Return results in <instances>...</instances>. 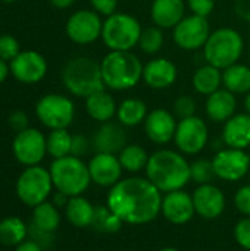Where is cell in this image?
Returning <instances> with one entry per match:
<instances>
[{
    "instance_id": "cell-18",
    "label": "cell",
    "mask_w": 250,
    "mask_h": 251,
    "mask_svg": "<svg viewBox=\"0 0 250 251\" xmlns=\"http://www.w3.org/2000/svg\"><path fill=\"white\" fill-rule=\"evenodd\" d=\"M178 69L175 63L167 57H156L149 60L143 68V81L153 90H165L175 84Z\"/></svg>"
},
{
    "instance_id": "cell-7",
    "label": "cell",
    "mask_w": 250,
    "mask_h": 251,
    "mask_svg": "<svg viewBox=\"0 0 250 251\" xmlns=\"http://www.w3.org/2000/svg\"><path fill=\"white\" fill-rule=\"evenodd\" d=\"M143 32L137 18L125 12H115L103 21L102 41L109 51H131L139 46Z\"/></svg>"
},
{
    "instance_id": "cell-6",
    "label": "cell",
    "mask_w": 250,
    "mask_h": 251,
    "mask_svg": "<svg viewBox=\"0 0 250 251\" xmlns=\"http://www.w3.org/2000/svg\"><path fill=\"white\" fill-rule=\"evenodd\" d=\"M49 171L52 175L53 187L68 197L81 196L91 182L88 165L72 154L55 159Z\"/></svg>"
},
{
    "instance_id": "cell-29",
    "label": "cell",
    "mask_w": 250,
    "mask_h": 251,
    "mask_svg": "<svg viewBox=\"0 0 250 251\" xmlns=\"http://www.w3.org/2000/svg\"><path fill=\"white\" fill-rule=\"evenodd\" d=\"M146 116H147L146 103L143 100L134 99V97L125 99L124 101H121V104L118 106V110H116L118 122L128 128L143 124Z\"/></svg>"
},
{
    "instance_id": "cell-23",
    "label": "cell",
    "mask_w": 250,
    "mask_h": 251,
    "mask_svg": "<svg viewBox=\"0 0 250 251\" xmlns=\"http://www.w3.org/2000/svg\"><path fill=\"white\" fill-rule=\"evenodd\" d=\"M222 143L231 149L245 150L250 146V115L236 113L222 129Z\"/></svg>"
},
{
    "instance_id": "cell-27",
    "label": "cell",
    "mask_w": 250,
    "mask_h": 251,
    "mask_svg": "<svg viewBox=\"0 0 250 251\" xmlns=\"http://www.w3.org/2000/svg\"><path fill=\"white\" fill-rule=\"evenodd\" d=\"M222 85L233 94H248L250 91V68L245 63H234L222 71Z\"/></svg>"
},
{
    "instance_id": "cell-15",
    "label": "cell",
    "mask_w": 250,
    "mask_h": 251,
    "mask_svg": "<svg viewBox=\"0 0 250 251\" xmlns=\"http://www.w3.org/2000/svg\"><path fill=\"white\" fill-rule=\"evenodd\" d=\"M10 74L22 84H37L47 74V60L34 50L21 51L12 62H9Z\"/></svg>"
},
{
    "instance_id": "cell-32",
    "label": "cell",
    "mask_w": 250,
    "mask_h": 251,
    "mask_svg": "<svg viewBox=\"0 0 250 251\" xmlns=\"http://www.w3.org/2000/svg\"><path fill=\"white\" fill-rule=\"evenodd\" d=\"M118 157L124 171L136 174V172H140L141 169H146L150 156H147V151L141 146L127 144Z\"/></svg>"
},
{
    "instance_id": "cell-39",
    "label": "cell",
    "mask_w": 250,
    "mask_h": 251,
    "mask_svg": "<svg viewBox=\"0 0 250 251\" xmlns=\"http://www.w3.org/2000/svg\"><path fill=\"white\" fill-rule=\"evenodd\" d=\"M187 7L193 15L208 18L215 9V0H187Z\"/></svg>"
},
{
    "instance_id": "cell-3",
    "label": "cell",
    "mask_w": 250,
    "mask_h": 251,
    "mask_svg": "<svg viewBox=\"0 0 250 251\" xmlns=\"http://www.w3.org/2000/svg\"><path fill=\"white\" fill-rule=\"evenodd\" d=\"M143 68L133 51H109L100 62L103 84L113 91L134 88L143 79Z\"/></svg>"
},
{
    "instance_id": "cell-5",
    "label": "cell",
    "mask_w": 250,
    "mask_h": 251,
    "mask_svg": "<svg viewBox=\"0 0 250 251\" xmlns=\"http://www.w3.org/2000/svg\"><path fill=\"white\" fill-rule=\"evenodd\" d=\"M245 41L242 34L234 28H218L211 32L203 46V56L206 63L224 71L225 68L239 62L243 54Z\"/></svg>"
},
{
    "instance_id": "cell-2",
    "label": "cell",
    "mask_w": 250,
    "mask_h": 251,
    "mask_svg": "<svg viewBox=\"0 0 250 251\" xmlns=\"http://www.w3.org/2000/svg\"><path fill=\"white\" fill-rule=\"evenodd\" d=\"M147 179L164 193L183 190L192 179L190 163L174 150L155 151L146 166Z\"/></svg>"
},
{
    "instance_id": "cell-17",
    "label": "cell",
    "mask_w": 250,
    "mask_h": 251,
    "mask_svg": "<svg viewBox=\"0 0 250 251\" xmlns=\"http://www.w3.org/2000/svg\"><path fill=\"white\" fill-rule=\"evenodd\" d=\"M91 181L100 187H113L119 182L122 175V166L116 154L97 153L88 163Z\"/></svg>"
},
{
    "instance_id": "cell-12",
    "label": "cell",
    "mask_w": 250,
    "mask_h": 251,
    "mask_svg": "<svg viewBox=\"0 0 250 251\" xmlns=\"http://www.w3.org/2000/svg\"><path fill=\"white\" fill-rule=\"evenodd\" d=\"M209 140V131L205 121L199 116H190L178 121L174 141L180 151L186 154L200 153Z\"/></svg>"
},
{
    "instance_id": "cell-26",
    "label": "cell",
    "mask_w": 250,
    "mask_h": 251,
    "mask_svg": "<svg viewBox=\"0 0 250 251\" xmlns=\"http://www.w3.org/2000/svg\"><path fill=\"white\" fill-rule=\"evenodd\" d=\"M193 88L199 94L203 96H211L212 93L218 91L222 85V71L206 63L200 68L196 69L193 74Z\"/></svg>"
},
{
    "instance_id": "cell-48",
    "label": "cell",
    "mask_w": 250,
    "mask_h": 251,
    "mask_svg": "<svg viewBox=\"0 0 250 251\" xmlns=\"http://www.w3.org/2000/svg\"><path fill=\"white\" fill-rule=\"evenodd\" d=\"M245 109H246V113L250 115V91L246 94V99H245Z\"/></svg>"
},
{
    "instance_id": "cell-30",
    "label": "cell",
    "mask_w": 250,
    "mask_h": 251,
    "mask_svg": "<svg viewBox=\"0 0 250 251\" xmlns=\"http://www.w3.org/2000/svg\"><path fill=\"white\" fill-rule=\"evenodd\" d=\"M60 224V215L57 207L53 203L43 201L34 207L32 212V225L44 232H55Z\"/></svg>"
},
{
    "instance_id": "cell-16",
    "label": "cell",
    "mask_w": 250,
    "mask_h": 251,
    "mask_svg": "<svg viewBox=\"0 0 250 251\" xmlns=\"http://www.w3.org/2000/svg\"><path fill=\"white\" fill-rule=\"evenodd\" d=\"M143 124L147 138L159 146L174 140L178 125L175 115L167 109H155L149 112Z\"/></svg>"
},
{
    "instance_id": "cell-36",
    "label": "cell",
    "mask_w": 250,
    "mask_h": 251,
    "mask_svg": "<svg viewBox=\"0 0 250 251\" xmlns=\"http://www.w3.org/2000/svg\"><path fill=\"white\" fill-rule=\"evenodd\" d=\"M190 175H192V179L200 185L211 184L214 176H217L215 171H214V163H212V160H208V159L194 160L190 165Z\"/></svg>"
},
{
    "instance_id": "cell-11",
    "label": "cell",
    "mask_w": 250,
    "mask_h": 251,
    "mask_svg": "<svg viewBox=\"0 0 250 251\" xmlns=\"http://www.w3.org/2000/svg\"><path fill=\"white\" fill-rule=\"evenodd\" d=\"M103 21L93 9H81L74 12L65 25L68 38L75 44H91L102 37Z\"/></svg>"
},
{
    "instance_id": "cell-13",
    "label": "cell",
    "mask_w": 250,
    "mask_h": 251,
    "mask_svg": "<svg viewBox=\"0 0 250 251\" xmlns=\"http://www.w3.org/2000/svg\"><path fill=\"white\" fill-rule=\"evenodd\" d=\"M13 156L25 166L38 165L47 153V141L37 128H27L16 134L12 144Z\"/></svg>"
},
{
    "instance_id": "cell-14",
    "label": "cell",
    "mask_w": 250,
    "mask_h": 251,
    "mask_svg": "<svg viewBox=\"0 0 250 251\" xmlns=\"http://www.w3.org/2000/svg\"><path fill=\"white\" fill-rule=\"evenodd\" d=\"M214 171L220 179L224 181H239L242 179L250 168V156L245 150L239 149H222L220 150L214 160Z\"/></svg>"
},
{
    "instance_id": "cell-20",
    "label": "cell",
    "mask_w": 250,
    "mask_h": 251,
    "mask_svg": "<svg viewBox=\"0 0 250 251\" xmlns=\"http://www.w3.org/2000/svg\"><path fill=\"white\" fill-rule=\"evenodd\" d=\"M192 197L196 213L205 219H215L221 216L225 209V197L222 191L212 184L199 185Z\"/></svg>"
},
{
    "instance_id": "cell-4",
    "label": "cell",
    "mask_w": 250,
    "mask_h": 251,
    "mask_svg": "<svg viewBox=\"0 0 250 251\" xmlns=\"http://www.w3.org/2000/svg\"><path fill=\"white\" fill-rule=\"evenodd\" d=\"M65 88L75 97L87 99L88 96L105 90L100 62L88 56H77L69 59L60 74Z\"/></svg>"
},
{
    "instance_id": "cell-35",
    "label": "cell",
    "mask_w": 250,
    "mask_h": 251,
    "mask_svg": "<svg viewBox=\"0 0 250 251\" xmlns=\"http://www.w3.org/2000/svg\"><path fill=\"white\" fill-rule=\"evenodd\" d=\"M164 43H165L164 29L153 25V26H149V28L143 29V32L140 35L139 47L146 54H156L164 47Z\"/></svg>"
},
{
    "instance_id": "cell-25",
    "label": "cell",
    "mask_w": 250,
    "mask_h": 251,
    "mask_svg": "<svg viewBox=\"0 0 250 251\" xmlns=\"http://www.w3.org/2000/svg\"><path fill=\"white\" fill-rule=\"evenodd\" d=\"M85 110L91 119L105 124L116 115L118 104L112 94H109L105 88L85 99Z\"/></svg>"
},
{
    "instance_id": "cell-9",
    "label": "cell",
    "mask_w": 250,
    "mask_h": 251,
    "mask_svg": "<svg viewBox=\"0 0 250 251\" xmlns=\"http://www.w3.org/2000/svg\"><path fill=\"white\" fill-rule=\"evenodd\" d=\"M35 115L50 129H68L75 116V106L69 97L49 93L37 101Z\"/></svg>"
},
{
    "instance_id": "cell-19",
    "label": "cell",
    "mask_w": 250,
    "mask_h": 251,
    "mask_svg": "<svg viewBox=\"0 0 250 251\" xmlns=\"http://www.w3.org/2000/svg\"><path fill=\"white\" fill-rule=\"evenodd\" d=\"M161 212L171 224L184 225L189 221H192L193 215L196 213L193 197L183 190L167 193V196L162 199Z\"/></svg>"
},
{
    "instance_id": "cell-42",
    "label": "cell",
    "mask_w": 250,
    "mask_h": 251,
    "mask_svg": "<svg viewBox=\"0 0 250 251\" xmlns=\"http://www.w3.org/2000/svg\"><path fill=\"white\" fill-rule=\"evenodd\" d=\"M234 204L237 210L246 216H250V185L242 187L234 197Z\"/></svg>"
},
{
    "instance_id": "cell-47",
    "label": "cell",
    "mask_w": 250,
    "mask_h": 251,
    "mask_svg": "<svg viewBox=\"0 0 250 251\" xmlns=\"http://www.w3.org/2000/svg\"><path fill=\"white\" fill-rule=\"evenodd\" d=\"M75 0H50V3L57 9H66L74 4Z\"/></svg>"
},
{
    "instance_id": "cell-43",
    "label": "cell",
    "mask_w": 250,
    "mask_h": 251,
    "mask_svg": "<svg viewBox=\"0 0 250 251\" xmlns=\"http://www.w3.org/2000/svg\"><path fill=\"white\" fill-rule=\"evenodd\" d=\"M90 150V141L85 135L77 134L72 135V149H71V154L75 157H81L84 154H87Z\"/></svg>"
},
{
    "instance_id": "cell-46",
    "label": "cell",
    "mask_w": 250,
    "mask_h": 251,
    "mask_svg": "<svg viewBox=\"0 0 250 251\" xmlns=\"http://www.w3.org/2000/svg\"><path fill=\"white\" fill-rule=\"evenodd\" d=\"M9 72H10V68H9L7 62H4L3 59H0V84L4 82V79L7 78Z\"/></svg>"
},
{
    "instance_id": "cell-28",
    "label": "cell",
    "mask_w": 250,
    "mask_h": 251,
    "mask_svg": "<svg viewBox=\"0 0 250 251\" xmlns=\"http://www.w3.org/2000/svg\"><path fill=\"white\" fill-rule=\"evenodd\" d=\"M94 209L93 204L81 197V196H75V197H69L66 206H65V213L68 221L77 226V228H85V226H91L93 218H94Z\"/></svg>"
},
{
    "instance_id": "cell-37",
    "label": "cell",
    "mask_w": 250,
    "mask_h": 251,
    "mask_svg": "<svg viewBox=\"0 0 250 251\" xmlns=\"http://www.w3.org/2000/svg\"><path fill=\"white\" fill-rule=\"evenodd\" d=\"M172 110H174L172 113L175 115V118H178L181 121V119L194 116L196 110H197V104H196L193 97H190V96H180V97L175 99V101L172 104Z\"/></svg>"
},
{
    "instance_id": "cell-24",
    "label": "cell",
    "mask_w": 250,
    "mask_h": 251,
    "mask_svg": "<svg viewBox=\"0 0 250 251\" xmlns=\"http://www.w3.org/2000/svg\"><path fill=\"white\" fill-rule=\"evenodd\" d=\"M236 109H237L236 94H233L225 88H220L218 91L208 96L205 104L206 115L214 122H227L230 118L236 115Z\"/></svg>"
},
{
    "instance_id": "cell-50",
    "label": "cell",
    "mask_w": 250,
    "mask_h": 251,
    "mask_svg": "<svg viewBox=\"0 0 250 251\" xmlns=\"http://www.w3.org/2000/svg\"><path fill=\"white\" fill-rule=\"evenodd\" d=\"M0 1H3V3H13V1H16V0H0Z\"/></svg>"
},
{
    "instance_id": "cell-38",
    "label": "cell",
    "mask_w": 250,
    "mask_h": 251,
    "mask_svg": "<svg viewBox=\"0 0 250 251\" xmlns=\"http://www.w3.org/2000/svg\"><path fill=\"white\" fill-rule=\"evenodd\" d=\"M21 53L19 41L10 34L0 35V59L4 62H12Z\"/></svg>"
},
{
    "instance_id": "cell-8",
    "label": "cell",
    "mask_w": 250,
    "mask_h": 251,
    "mask_svg": "<svg viewBox=\"0 0 250 251\" xmlns=\"http://www.w3.org/2000/svg\"><path fill=\"white\" fill-rule=\"evenodd\" d=\"M52 188L53 181L50 171L38 165L28 166L16 181V196L24 204L29 207H35L46 201L52 193Z\"/></svg>"
},
{
    "instance_id": "cell-22",
    "label": "cell",
    "mask_w": 250,
    "mask_h": 251,
    "mask_svg": "<svg viewBox=\"0 0 250 251\" xmlns=\"http://www.w3.org/2000/svg\"><path fill=\"white\" fill-rule=\"evenodd\" d=\"M184 0H153L150 6L152 22L162 29H174L186 16Z\"/></svg>"
},
{
    "instance_id": "cell-49",
    "label": "cell",
    "mask_w": 250,
    "mask_h": 251,
    "mask_svg": "<svg viewBox=\"0 0 250 251\" xmlns=\"http://www.w3.org/2000/svg\"><path fill=\"white\" fill-rule=\"evenodd\" d=\"M159 251H180V250H177V249H174V247H165V249H162V250H159Z\"/></svg>"
},
{
    "instance_id": "cell-41",
    "label": "cell",
    "mask_w": 250,
    "mask_h": 251,
    "mask_svg": "<svg viewBox=\"0 0 250 251\" xmlns=\"http://www.w3.org/2000/svg\"><path fill=\"white\" fill-rule=\"evenodd\" d=\"M91 7L94 12H97L100 16H111L115 12H118L119 0H90Z\"/></svg>"
},
{
    "instance_id": "cell-33",
    "label": "cell",
    "mask_w": 250,
    "mask_h": 251,
    "mask_svg": "<svg viewBox=\"0 0 250 251\" xmlns=\"http://www.w3.org/2000/svg\"><path fill=\"white\" fill-rule=\"evenodd\" d=\"M47 141V153L55 157L60 159L71 154L72 149V135L68 129H52V132L46 137Z\"/></svg>"
},
{
    "instance_id": "cell-34",
    "label": "cell",
    "mask_w": 250,
    "mask_h": 251,
    "mask_svg": "<svg viewBox=\"0 0 250 251\" xmlns=\"http://www.w3.org/2000/svg\"><path fill=\"white\" fill-rule=\"evenodd\" d=\"M122 221L109 209V206H97L94 209V218L91 222V228L99 232L113 234L118 232L122 226Z\"/></svg>"
},
{
    "instance_id": "cell-44",
    "label": "cell",
    "mask_w": 250,
    "mask_h": 251,
    "mask_svg": "<svg viewBox=\"0 0 250 251\" xmlns=\"http://www.w3.org/2000/svg\"><path fill=\"white\" fill-rule=\"evenodd\" d=\"M9 125H10L12 129H15L16 134H18V132H21V131H24V129L28 128V116H27L24 112L16 110V112H13V113L9 116Z\"/></svg>"
},
{
    "instance_id": "cell-10",
    "label": "cell",
    "mask_w": 250,
    "mask_h": 251,
    "mask_svg": "<svg viewBox=\"0 0 250 251\" xmlns=\"http://www.w3.org/2000/svg\"><path fill=\"white\" fill-rule=\"evenodd\" d=\"M211 32L212 31L208 18L192 13L184 16L172 29V40L181 50L193 51L203 49Z\"/></svg>"
},
{
    "instance_id": "cell-31",
    "label": "cell",
    "mask_w": 250,
    "mask_h": 251,
    "mask_svg": "<svg viewBox=\"0 0 250 251\" xmlns=\"http://www.w3.org/2000/svg\"><path fill=\"white\" fill-rule=\"evenodd\" d=\"M27 234L28 228L19 218L10 216L0 222V244L3 246L16 247L25 241Z\"/></svg>"
},
{
    "instance_id": "cell-21",
    "label": "cell",
    "mask_w": 250,
    "mask_h": 251,
    "mask_svg": "<svg viewBox=\"0 0 250 251\" xmlns=\"http://www.w3.org/2000/svg\"><path fill=\"white\" fill-rule=\"evenodd\" d=\"M125 126L119 122H105L97 129L93 138V147L97 153H109L119 154L122 149L127 146V132Z\"/></svg>"
},
{
    "instance_id": "cell-1",
    "label": "cell",
    "mask_w": 250,
    "mask_h": 251,
    "mask_svg": "<svg viewBox=\"0 0 250 251\" xmlns=\"http://www.w3.org/2000/svg\"><path fill=\"white\" fill-rule=\"evenodd\" d=\"M108 206L122 222L144 225L159 215L162 196L147 178L131 176L116 182L111 188Z\"/></svg>"
},
{
    "instance_id": "cell-45",
    "label": "cell",
    "mask_w": 250,
    "mask_h": 251,
    "mask_svg": "<svg viewBox=\"0 0 250 251\" xmlns=\"http://www.w3.org/2000/svg\"><path fill=\"white\" fill-rule=\"evenodd\" d=\"M15 251H43V246L34 240H27V241H22L19 246H16Z\"/></svg>"
},
{
    "instance_id": "cell-40",
    "label": "cell",
    "mask_w": 250,
    "mask_h": 251,
    "mask_svg": "<svg viewBox=\"0 0 250 251\" xmlns=\"http://www.w3.org/2000/svg\"><path fill=\"white\" fill-rule=\"evenodd\" d=\"M234 237H236L237 243L243 249L250 250V218L242 219L236 225V228H234Z\"/></svg>"
}]
</instances>
